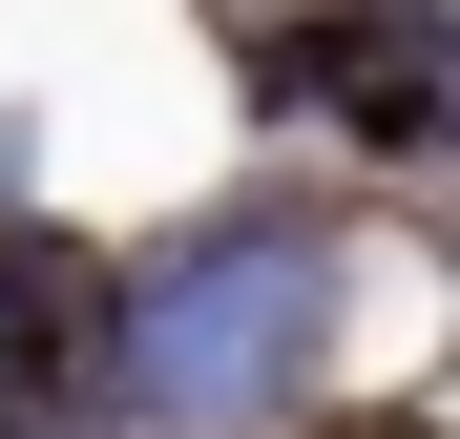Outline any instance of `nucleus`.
I'll return each instance as SVG.
<instances>
[{
	"label": "nucleus",
	"instance_id": "1",
	"mask_svg": "<svg viewBox=\"0 0 460 439\" xmlns=\"http://www.w3.org/2000/svg\"><path fill=\"white\" fill-rule=\"evenodd\" d=\"M314 314H335V251L293 231H189L168 272H126V314H105V418L126 439H230V418H272L293 377H314Z\"/></svg>",
	"mask_w": 460,
	"mask_h": 439
}]
</instances>
